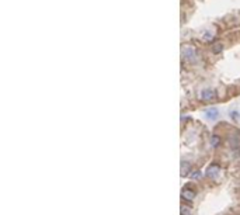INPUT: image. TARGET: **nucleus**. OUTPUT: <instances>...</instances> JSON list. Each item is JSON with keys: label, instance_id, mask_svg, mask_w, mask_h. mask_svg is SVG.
Segmentation results:
<instances>
[{"label": "nucleus", "instance_id": "obj_2", "mask_svg": "<svg viewBox=\"0 0 240 215\" xmlns=\"http://www.w3.org/2000/svg\"><path fill=\"white\" fill-rule=\"evenodd\" d=\"M214 151L212 132L199 120L183 117L180 124V177L190 179L201 172Z\"/></svg>", "mask_w": 240, "mask_h": 215}, {"label": "nucleus", "instance_id": "obj_1", "mask_svg": "<svg viewBox=\"0 0 240 215\" xmlns=\"http://www.w3.org/2000/svg\"><path fill=\"white\" fill-rule=\"evenodd\" d=\"M212 138L211 160L183 184L180 215H240V128L219 121Z\"/></svg>", "mask_w": 240, "mask_h": 215}]
</instances>
